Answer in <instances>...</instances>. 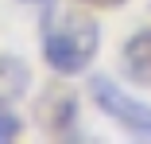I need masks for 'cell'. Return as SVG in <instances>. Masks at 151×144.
<instances>
[{
	"instance_id": "obj_5",
	"label": "cell",
	"mask_w": 151,
	"mask_h": 144,
	"mask_svg": "<svg viewBox=\"0 0 151 144\" xmlns=\"http://www.w3.org/2000/svg\"><path fill=\"white\" fill-rule=\"evenodd\" d=\"M19 132H23V125H19V117L12 113V105H0V144L16 140Z\"/></svg>"
},
{
	"instance_id": "obj_6",
	"label": "cell",
	"mask_w": 151,
	"mask_h": 144,
	"mask_svg": "<svg viewBox=\"0 0 151 144\" xmlns=\"http://www.w3.org/2000/svg\"><path fill=\"white\" fill-rule=\"evenodd\" d=\"M85 4H93V8H120V4H128V0H85Z\"/></svg>"
},
{
	"instance_id": "obj_3",
	"label": "cell",
	"mask_w": 151,
	"mask_h": 144,
	"mask_svg": "<svg viewBox=\"0 0 151 144\" xmlns=\"http://www.w3.org/2000/svg\"><path fill=\"white\" fill-rule=\"evenodd\" d=\"M124 74L139 86H151V31H136L124 43Z\"/></svg>"
},
{
	"instance_id": "obj_2",
	"label": "cell",
	"mask_w": 151,
	"mask_h": 144,
	"mask_svg": "<svg viewBox=\"0 0 151 144\" xmlns=\"http://www.w3.org/2000/svg\"><path fill=\"white\" fill-rule=\"evenodd\" d=\"M89 97L97 101V109L105 113L109 121H116L132 140H151V105L132 97L124 86H116L112 78L97 74L89 78Z\"/></svg>"
},
{
	"instance_id": "obj_1",
	"label": "cell",
	"mask_w": 151,
	"mask_h": 144,
	"mask_svg": "<svg viewBox=\"0 0 151 144\" xmlns=\"http://www.w3.org/2000/svg\"><path fill=\"white\" fill-rule=\"evenodd\" d=\"M97 47H101V27L93 16L47 8V16H43V59L54 74H62V78L85 74L89 63L97 59Z\"/></svg>"
},
{
	"instance_id": "obj_4",
	"label": "cell",
	"mask_w": 151,
	"mask_h": 144,
	"mask_svg": "<svg viewBox=\"0 0 151 144\" xmlns=\"http://www.w3.org/2000/svg\"><path fill=\"white\" fill-rule=\"evenodd\" d=\"M31 86V70H27L23 59L16 55H0V105H12L27 94Z\"/></svg>"
},
{
	"instance_id": "obj_7",
	"label": "cell",
	"mask_w": 151,
	"mask_h": 144,
	"mask_svg": "<svg viewBox=\"0 0 151 144\" xmlns=\"http://www.w3.org/2000/svg\"><path fill=\"white\" fill-rule=\"evenodd\" d=\"M31 4H39V0H31Z\"/></svg>"
}]
</instances>
